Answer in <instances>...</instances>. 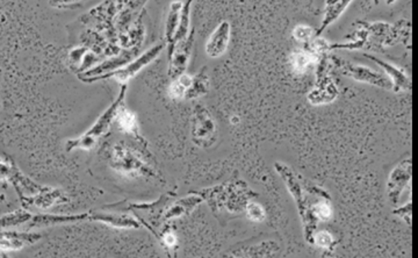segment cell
<instances>
[{"label":"cell","mask_w":418,"mask_h":258,"mask_svg":"<svg viewBox=\"0 0 418 258\" xmlns=\"http://www.w3.org/2000/svg\"><path fill=\"white\" fill-rule=\"evenodd\" d=\"M313 245H316L318 248L322 249L327 252H332L335 250V247L337 245V242L335 240V236L327 230H320V232H315L313 236Z\"/></svg>","instance_id":"obj_27"},{"label":"cell","mask_w":418,"mask_h":258,"mask_svg":"<svg viewBox=\"0 0 418 258\" xmlns=\"http://www.w3.org/2000/svg\"><path fill=\"white\" fill-rule=\"evenodd\" d=\"M0 258H1V252H0Z\"/></svg>","instance_id":"obj_35"},{"label":"cell","mask_w":418,"mask_h":258,"mask_svg":"<svg viewBox=\"0 0 418 258\" xmlns=\"http://www.w3.org/2000/svg\"><path fill=\"white\" fill-rule=\"evenodd\" d=\"M209 91V76L207 66H202L195 75L192 76V83L186 92L184 100H195L207 95Z\"/></svg>","instance_id":"obj_21"},{"label":"cell","mask_w":418,"mask_h":258,"mask_svg":"<svg viewBox=\"0 0 418 258\" xmlns=\"http://www.w3.org/2000/svg\"><path fill=\"white\" fill-rule=\"evenodd\" d=\"M364 56L383 68V71L386 74L387 78L392 82L393 91L402 92L412 90L410 78H409L407 72L402 68L396 66L393 63L386 62V61H383V59H379L376 56L370 55V54H364Z\"/></svg>","instance_id":"obj_14"},{"label":"cell","mask_w":418,"mask_h":258,"mask_svg":"<svg viewBox=\"0 0 418 258\" xmlns=\"http://www.w3.org/2000/svg\"><path fill=\"white\" fill-rule=\"evenodd\" d=\"M202 201L204 199L199 194H188L187 197L180 198L175 203H172L170 206H168V209H164L161 221L166 223V221L175 219V218L190 216Z\"/></svg>","instance_id":"obj_15"},{"label":"cell","mask_w":418,"mask_h":258,"mask_svg":"<svg viewBox=\"0 0 418 258\" xmlns=\"http://www.w3.org/2000/svg\"><path fill=\"white\" fill-rule=\"evenodd\" d=\"M245 212H247L248 219L253 223H263L266 219L265 209L260 204L250 201L245 205Z\"/></svg>","instance_id":"obj_29"},{"label":"cell","mask_w":418,"mask_h":258,"mask_svg":"<svg viewBox=\"0 0 418 258\" xmlns=\"http://www.w3.org/2000/svg\"><path fill=\"white\" fill-rule=\"evenodd\" d=\"M191 83L192 75H188V74H182L177 78L173 79L168 88V95L170 98L173 100H184Z\"/></svg>","instance_id":"obj_25"},{"label":"cell","mask_w":418,"mask_h":258,"mask_svg":"<svg viewBox=\"0 0 418 258\" xmlns=\"http://www.w3.org/2000/svg\"><path fill=\"white\" fill-rule=\"evenodd\" d=\"M166 42L157 43L155 46L151 47L150 49L143 52L142 55L133 59L132 62L128 63L120 69L110 72L106 75L98 76V77H88V78L86 77H78V78L84 83L100 82V81H108V79L113 78L120 83L121 86H127V83L129 82L130 79H133L134 77H137L139 71H142L146 66L151 64L156 59H158L163 50L166 49Z\"/></svg>","instance_id":"obj_3"},{"label":"cell","mask_w":418,"mask_h":258,"mask_svg":"<svg viewBox=\"0 0 418 258\" xmlns=\"http://www.w3.org/2000/svg\"><path fill=\"white\" fill-rule=\"evenodd\" d=\"M1 258H10V256L7 255L6 252H1Z\"/></svg>","instance_id":"obj_34"},{"label":"cell","mask_w":418,"mask_h":258,"mask_svg":"<svg viewBox=\"0 0 418 258\" xmlns=\"http://www.w3.org/2000/svg\"><path fill=\"white\" fill-rule=\"evenodd\" d=\"M274 168H276L277 172L281 177L282 180L285 182L286 187L291 193V196L294 198L296 206H298V214L301 216V220L303 219L308 212L310 204H308L307 193L302 187L301 182L298 180V175H296L289 165L280 163V162H276Z\"/></svg>","instance_id":"obj_8"},{"label":"cell","mask_w":418,"mask_h":258,"mask_svg":"<svg viewBox=\"0 0 418 258\" xmlns=\"http://www.w3.org/2000/svg\"><path fill=\"white\" fill-rule=\"evenodd\" d=\"M157 239L161 241L163 247L166 250H173L175 248V245H177V236H175V233L172 232V230H166V232H163L162 234H158Z\"/></svg>","instance_id":"obj_31"},{"label":"cell","mask_w":418,"mask_h":258,"mask_svg":"<svg viewBox=\"0 0 418 258\" xmlns=\"http://www.w3.org/2000/svg\"><path fill=\"white\" fill-rule=\"evenodd\" d=\"M42 239V234L36 232H26V230H10L4 229L0 230V252H19L23 248L35 245Z\"/></svg>","instance_id":"obj_9"},{"label":"cell","mask_w":418,"mask_h":258,"mask_svg":"<svg viewBox=\"0 0 418 258\" xmlns=\"http://www.w3.org/2000/svg\"><path fill=\"white\" fill-rule=\"evenodd\" d=\"M330 255H331V252H325V255H323V257H322V258H335Z\"/></svg>","instance_id":"obj_33"},{"label":"cell","mask_w":418,"mask_h":258,"mask_svg":"<svg viewBox=\"0 0 418 258\" xmlns=\"http://www.w3.org/2000/svg\"><path fill=\"white\" fill-rule=\"evenodd\" d=\"M231 39V23L224 20L219 23V26L215 28L214 32L211 34L207 43H206V54L211 59H217L223 55L227 52L229 43Z\"/></svg>","instance_id":"obj_12"},{"label":"cell","mask_w":418,"mask_h":258,"mask_svg":"<svg viewBox=\"0 0 418 258\" xmlns=\"http://www.w3.org/2000/svg\"><path fill=\"white\" fill-rule=\"evenodd\" d=\"M192 141L199 148H211L217 138V128L214 119L202 104L193 108L191 124Z\"/></svg>","instance_id":"obj_5"},{"label":"cell","mask_w":418,"mask_h":258,"mask_svg":"<svg viewBox=\"0 0 418 258\" xmlns=\"http://www.w3.org/2000/svg\"><path fill=\"white\" fill-rule=\"evenodd\" d=\"M309 211L318 221H330L334 216V211L331 206V200L320 199L316 203L310 204Z\"/></svg>","instance_id":"obj_26"},{"label":"cell","mask_w":418,"mask_h":258,"mask_svg":"<svg viewBox=\"0 0 418 258\" xmlns=\"http://www.w3.org/2000/svg\"><path fill=\"white\" fill-rule=\"evenodd\" d=\"M14 167H16V165H13V164L5 163V162L0 160V182H4V180L10 182V178L11 176H12V172H13Z\"/></svg>","instance_id":"obj_32"},{"label":"cell","mask_w":418,"mask_h":258,"mask_svg":"<svg viewBox=\"0 0 418 258\" xmlns=\"http://www.w3.org/2000/svg\"><path fill=\"white\" fill-rule=\"evenodd\" d=\"M293 37L303 46H307L316 37V30L313 27L300 25L293 30Z\"/></svg>","instance_id":"obj_28"},{"label":"cell","mask_w":418,"mask_h":258,"mask_svg":"<svg viewBox=\"0 0 418 258\" xmlns=\"http://www.w3.org/2000/svg\"><path fill=\"white\" fill-rule=\"evenodd\" d=\"M90 213L88 221L104 223L117 229H139L142 227L143 223L139 219H135L128 214H122L117 211H93Z\"/></svg>","instance_id":"obj_11"},{"label":"cell","mask_w":418,"mask_h":258,"mask_svg":"<svg viewBox=\"0 0 418 258\" xmlns=\"http://www.w3.org/2000/svg\"><path fill=\"white\" fill-rule=\"evenodd\" d=\"M135 50L130 52H124L120 55L115 56L113 59H106L104 62L99 63L98 66H92L91 69L88 70L85 74H78V77H98V76L106 75L110 72L120 69L124 64L133 61V56Z\"/></svg>","instance_id":"obj_16"},{"label":"cell","mask_w":418,"mask_h":258,"mask_svg":"<svg viewBox=\"0 0 418 258\" xmlns=\"http://www.w3.org/2000/svg\"><path fill=\"white\" fill-rule=\"evenodd\" d=\"M182 3L184 1H172L170 4L169 13H168V18H166V33H164V36H166V45L168 46V49L172 46V41H173L175 32H177V28H178Z\"/></svg>","instance_id":"obj_23"},{"label":"cell","mask_w":418,"mask_h":258,"mask_svg":"<svg viewBox=\"0 0 418 258\" xmlns=\"http://www.w3.org/2000/svg\"><path fill=\"white\" fill-rule=\"evenodd\" d=\"M33 214L26 209H16L13 212L7 213L0 218V230L10 229L12 227L26 225L32 219Z\"/></svg>","instance_id":"obj_24"},{"label":"cell","mask_w":418,"mask_h":258,"mask_svg":"<svg viewBox=\"0 0 418 258\" xmlns=\"http://www.w3.org/2000/svg\"><path fill=\"white\" fill-rule=\"evenodd\" d=\"M195 42V30L192 27L191 32L188 34L187 37L177 43L169 55L168 76H169L170 78L175 79L182 75V74H185L188 63L191 59Z\"/></svg>","instance_id":"obj_7"},{"label":"cell","mask_w":418,"mask_h":258,"mask_svg":"<svg viewBox=\"0 0 418 258\" xmlns=\"http://www.w3.org/2000/svg\"><path fill=\"white\" fill-rule=\"evenodd\" d=\"M289 66L296 75H305L311 66L318 64V59L314 54L306 49H298L289 55Z\"/></svg>","instance_id":"obj_20"},{"label":"cell","mask_w":418,"mask_h":258,"mask_svg":"<svg viewBox=\"0 0 418 258\" xmlns=\"http://www.w3.org/2000/svg\"><path fill=\"white\" fill-rule=\"evenodd\" d=\"M20 200H21L23 207H35V209L47 211L52 207L68 203L69 197L62 189L43 187L42 189L36 193L35 196L23 197V198H20Z\"/></svg>","instance_id":"obj_10"},{"label":"cell","mask_w":418,"mask_h":258,"mask_svg":"<svg viewBox=\"0 0 418 258\" xmlns=\"http://www.w3.org/2000/svg\"><path fill=\"white\" fill-rule=\"evenodd\" d=\"M127 90H128V86H121L120 91H119V95H117L115 100L95 120V122L92 124L90 129L88 131H85L84 134L81 135L79 138L70 139L65 143L66 151H76V149L91 151L92 148H94L98 141L100 140L110 131V128L112 127V124L117 120V115L120 113L121 110L124 107Z\"/></svg>","instance_id":"obj_1"},{"label":"cell","mask_w":418,"mask_h":258,"mask_svg":"<svg viewBox=\"0 0 418 258\" xmlns=\"http://www.w3.org/2000/svg\"><path fill=\"white\" fill-rule=\"evenodd\" d=\"M280 248L274 242H263L262 245H253L240 252H233L228 258H277Z\"/></svg>","instance_id":"obj_18"},{"label":"cell","mask_w":418,"mask_h":258,"mask_svg":"<svg viewBox=\"0 0 418 258\" xmlns=\"http://www.w3.org/2000/svg\"><path fill=\"white\" fill-rule=\"evenodd\" d=\"M330 59L337 68L342 75L350 77L356 82L366 83L376 88H383L387 91H393V84L386 75L376 71L368 66H359L356 63L349 62L347 59H341L338 56H330Z\"/></svg>","instance_id":"obj_4"},{"label":"cell","mask_w":418,"mask_h":258,"mask_svg":"<svg viewBox=\"0 0 418 258\" xmlns=\"http://www.w3.org/2000/svg\"><path fill=\"white\" fill-rule=\"evenodd\" d=\"M191 0H187V1H184V3H182L178 28H177L175 37H173V41H172V46L168 49V55L171 54L173 47H175L177 43L182 41V40L186 39L188 34H190V32H191Z\"/></svg>","instance_id":"obj_22"},{"label":"cell","mask_w":418,"mask_h":258,"mask_svg":"<svg viewBox=\"0 0 418 258\" xmlns=\"http://www.w3.org/2000/svg\"><path fill=\"white\" fill-rule=\"evenodd\" d=\"M110 163L114 170L124 176L158 177L155 167L150 165L148 157L126 142H119L114 146Z\"/></svg>","instance_id":"obj_2"},{"label":"cell","mask_w":418,"mask_h":258,"mask_svg":"<svg viewBox=\"0 0 418 258\" xmlns=\"http://www.w3.org/2000/svg\"><path fill=\"white\" fill-rule=\"evenodd\" d=\"M115 122L117 124V127L120 128L121 131L132 135L133 139H135L139 142V147L146 149L148 142L144 140L142 135L139 134V121H137V115L133 111L127 110L126 106H124L117 115Z\"/></svg>","instance_id":"obj_17"},{"label":"cell","mask_w":418,"mask_h":258,"mask_svg":"<svg viewBox=\"0 0 418 258\" xmlns=\"http://www.w3.org/2000/svg\"><path fill=\"white\" fill-rule=\"evenodd\" d=\"M393 214L399 216L400 219H402L409 227H412V203L405 204L403 206H397L393 209Z\"/></svg>","instance_id":"obj_30"},{"label":"cell","mask_w":418,"mask_h":258,"mask_svg":"<svg viewBox=\"0 0 418 258\" xmlns=\"http://www.w3.org/2000/svg\"><path fill=\"white\" fill-rule=\"evenodd\" d=\"M90 213H79V214H68V216H59V214H33L30 223L25 227L28 230L43 227H52V225H64V223H78L88 221Z\"/></svg>","instance_id":"obj_13"},{"label":"cell","mask_w":418,"mask_h":258,"mask_svg":"<svg viewBox=\"0 0 418 258\" xmlns=\"http://www.w3.org/2000/svg\"><path fill=\"white\" fill-rule=\"evenodd\" d=\"M352 1H325V17L322 21L321 27L316 30V37H320L321 34L327 30V27L336 23L342 14L347 10Z\"/></svg>","instance_id":"obj_19"},{"label":"cell","mask_w":418,"mask_h":258,"mask_svg":"<svg viewBox=\"0 0 418 258\" xmlns=\"http://www.w3.org/2000/svg\"><path fill=\"white\" fill-rule=\"evenodd\" d=\"M0 72H1V68H0Z\"/></svg>","instance_id":"obj_36"},{"label":"cell","mask_w":418,"mask_h":258,"mask_svg":"<svg viewBox=\"0 0 418 258\" xmlns=\"http://www.w3.org/2000/svg\"><path fill=\"white\" fill-rule=\"evenodd\" d=\"M412 175V157H405L400 163L396 164L389 173L387 180V197L393 206H399L400 199L405 187L410 183Z\"/></svg>","instance_id":"obj_6"}]
</instances>
